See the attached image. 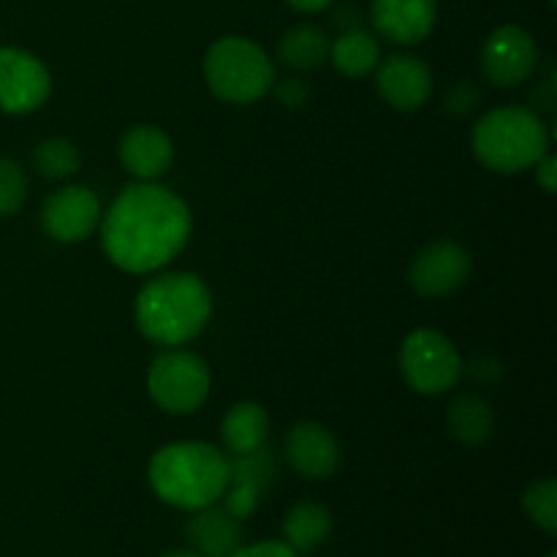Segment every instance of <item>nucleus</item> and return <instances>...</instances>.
<instances>
[{
	"label": "nucleus",
	"mask_w": 557,
	"mask_h": 557,
	"mask_svg": "<svg viewBox=\"0 0 557 557\" xmlns=\"http://www.w3.org/2000/svg\"><path fill=\"white\" fill-rule=\"evenodd\" d=\"M190 226V210L177 194L136 183L123 188L103 218V250L120 270L156 272L188 245Z\"/></svg>",
	"instance_id": "f257e3e1"
},
{
	"label": "nucleus",
	"mask_w": 557,
	"mask_h": 557,
	"mask_svg": "<svg viewBox=\"0 0 557 557\" xmlns=\"http://www.w3.org/2000/svg\"><path fill=\"white\" fill-rule=\"evenodd\" d=\"M147 479L163 504L183 511L205 509L226 493L228 457L205 441H180L152 455Z\"/></svg>",
	"instance_id": "f03ea898"
},
{
	"label": "nucleus",
	"mask_w": 557,
	"mask_h": 557,
	"mask_svg": "<svg viewBox=\"0 0 557 557\" xmlns=\"http://www.w3.org/2000/svg\"><path fill=\"white\" fill-rule=\"evenodd\" d=\"M212 313L210 288L194 272H166L145 283L136 297V326L161 346L188 343L205 330Z\"/></svg>",
	"instance_id": "7ed1b4c3"
},
{
	"label": "nucleus",
	"mask_w": 557,
	"mask_h": 557,
	"mask_svg": "<svg viewBox=\"0 0 557 557\" xmlns=\"http://www.w3.org/2000/svg\"><path fill=\"white\" fill-rule=\"evenodd\" d=\"M547 150V125L525 107L493 109L473 128V152L498 174L525 172Z\"/></svg>",
	"instance_id": "20e7f679"
},
{
	"label": "nucleus",
	"mask_w": 557,
	"mask_h": 557,
	"mask_svg": "<svg viewBox=\"0 0 557 557\" xmlns=\"http://www.w3.org/2000/svg\"><path fill=\"white\" fill-rule=\"evenodd\" d=\"M205 79L221 101L253 103L275 85V65L256 41L226 36L207 49Z\"/></svg>",
	"instance_id": "39448f33"
},
{
	"label": "nucleus",
	"mask_w": 557,
	"mask_h": 557,
	"mask_svg": "<svg viewBox=\"0 0 557 557\" xmlns=\"http://www.w3.org/2000/svg\"><path fill=\"white\" fill-rule=\"evenodd\" d=\"M400 373L419 395H444L466 373L455 343L438 330H417L400 346Z\"/></svg>",
	"instance_id": "423d86ee"
},
{
	"label": "nucleus",
	"mask_w": 557,
	"mask_h": 557,
	"mask_svg": "<svg viewBox=\"0 0 557 557\" xmlns=\"http://www.w3.org/2000/svg\"><path fill=\"white\" fill-rule=\"evenodd\" d=\"M147 389L156 406L166 413H194L210 395V368L194 351H163L150 364Z\"/></svg>",
	"instance_id": "0eeeda50"
},
{
	"label": "nucleus",
	"mask_w": 557,
	"mask_h": 557,
	"mask_svg": "<svg viewBox=\"0 0 557 557\" xmlns=\"http://www.w3.org/2000/svg\"><path fill=\"white\" fill-rule=\"evenodd\" d=\"M471 253L460 243L435 239L413 256L408 283L419 297H449L471 277Z\"/></svg>",
	"instance_id": "6e6552de"
},
{
	"label": "nucleus",
	"mask_w": 557,
	"mask_h": 557,
	"mask_svg": "<svg viewBox=\"0 0 557 557\" xmlns=\"http://www.w3.org/2000/svg\"><path fill=\"white\" fill-rule=\"evenodd\" d=\"M52 90L49 71L36 54L20 47H0V112H36Z\"/></svg>",
	"instance_id": "1a4fd4ad"
},
{
	"label": "nucleus",
	"mask_w": 557,
	"mask_h": 557,
	"mask_svg": "<svg viewBox=\"0 0 557 557\" xmlns=\"http://www.w3.org/2000/svg\"><path fill=\"white\" fill-rule=\"evenodd\" d=\"M539 60L536 41L520 25H500L482 47V71L493 85L515 87L533 74Z\"/></svg>",
	"instance_id": "9d476101"
},
{
	"label": "nucleus",
	"mask_w": 557,
	"mask_h": 557,
	"mask_svg": "<svg viewBox=\"0 0 557 557\" xmlns=\"http://www.w3.org/2000/svg\"><path fill=\"white\" fill-rule=\"evenodd\" d=\"M44 232L58 243H82L101 223V205L92 190L82 185L60 188L41 207Z\"/></svg>",
	"instance_id": "9b49d317"
},
{
	"label": "nucleus",
	"mask_w": 557,
	"mask_h": 557,
	"mask_svg": "<svg viewBox=\"0 0 557 557\" xmlns=\"http://www.w3.org/2000/svg\"><path fill=\"white\" fill-rule=\"evenodd\" d=\"M375 90L392 109L413 112L428 103L433 92V71L417 54H389L375 65Z\"/></svg>",
	"instance_id": "f8f14e48"
},
{
	"label": "nucleus",
	"mask_w": 557,
	"mask_h": 557,
	"mask_svg": "<svg viewBox=\"0 0 557 557\" xmlns=\"http://www.w3.org/2000/svg\"><path fill=\"white\" fill-rule=\"evenodd\" d=\"M370 20H373L375 33L386 41L411 47L433 33L438 3L435 0H373Z\"/></svg>",
	"instance_id": "ddd939ff"
},
{
	"label": "nucleus",
	"mask_w": 557,
	"mask_h": 557,
	"mask_svg": "<svg viewBox=\"0 0 557 557\" xmlns=\"http://www.w3.org/2000/svg\"><path fill=\"white\" fill-rule=\"evenodd\" d=\"M286 460L299 476L321 482L341 466V446L324 424L299 422L286 435Z\"/></svg>",
	"instance_id": "4468645a"
},
{
	"label": "nucleus",
	"mask_w": 557,
	"mask_h": 557,
	"mask_svg": "<svg viewBox=\"0 0 557 557\" xmlns=\"http://www.w3.org/2000/svg\"><path fill=\"white\" fill-rule=\"evenodd\" d=\"M117 156L128 174H134L141 183H152V180L163 177L172 169L174 161V145L158 125H131L123 134L117 147Z\"/></svg>",
	"instance_id": "2eb2a0df"
},
{
	"label": "nucleus",
	"mask_w": 557,
	"mask_h": 557,
	"mask_svg": "<svg viewBox=\"0 0 557 557\" xmlns=\"http://www.w3.org/2000/svg\"><path fill=\"white\" fill-rule=\"evenodd\" d=\"M185 539L190 549L205 557H232L243 547V525L232 511L212 504L196 509L185 522Z\"/></svg>",
	"instance_id": "dca6fc26"
},
{
	"label": "nucleus",
	"mask_w": 557,
	"mask_h": 557,
	"mask_svg": "<svg viewBox=\"0 0 557 557\" xmlns=\"http://www.w3.org/2000/svg\"><path fill=\"white\" fill-rule=\"evenodd\" d=\"M330 60L337 74L348 76V79H362V76L373 74L379 65L381 44L373 33L362 30V27L341 30V36L330 44Z\"/></svg>",
	"instance_id": "f3484780"
},
{
	"label": "nucleus",
	"mask_w": 557,
	"mask_h": 557,
	"mask_svg": "<svg viewBox=\"0 0 557 557\" xmlns=\"http://www.w3.org/2000/svg\"><path fill=\"white\" fill-rule=\"evenodd\" d=\"M270 417L259 403H237L226 411L221 422V438L232 455H245L267 444Z\"/></svg>",
	"instance_id": "a211bd4d"
},
{
	"label": "nucleus",
	"mask_w": 557,
	"mask_h": 557,
	"mask_svg": "<svg viewBox=\"0 0 557 557\" xmlns=\"http://www.w3.org/2000/svg\"><path fill=\"white\" fill-rule=\"evenodd\" d=\"M332 533V515L319 500H302L292 506L283 520V539L294 553H313Z\"/></svg>",
	"instance_id": "6ab92c4d"
},
{
	"label": "nucleus",
	"mask_w": 557,
	"mask_h": 557,
	"mask_svg": "<svg viewBox=\"0 0 557 557\" xmlns=\"http://www.w3.org/2000/svg\"><path fill=\"white\" fill-rule=\"evenodd\" d=\"M446 428H449L451 438H457L466 446H479L493 435L495 428V413L484 397L471 395H457L449 403V411H446Z\"/></svg>",
	"instance_id": "aec40b11"
},
{
	"label": "nucleus",
	"mask_w": 557,
	"mask_h": 557,
	"mask_svg": "<svg viewBox=\"0 0 557 557\" xmlns=\"http://www.w3.org/2000/svg\"><path fill=\"white\" fill-rule=\"evenodd\" d=\"M330 36L315 25H297L283 33L277 58L292 71H313L330 60Z\"/></svg>",
	"instance_id": "412c9836"
},
{
	"label": "nucleus",
	"mask_w": 557,
	"mask_h": 557,
	"mask_svg": "<svg viewBox=\"0 0 557 557\" xmlns=\"http://www.w3.org/2000/svg\"><path fill=\"white\" fill-rule=\"evenodd\" d=\"M277 479V460L267 446H259L245 455H232L228 460V484H239V487H250L259 495L275 484Z\"/></svg>",
	"instance_id": "4be33fe9"
},
{
	"label": "nucleus",
	"mask_w": 557,
	"mask_h": 557,
	"mask_svg": "<svg viewBox=\"0 0 557 557\" xmlns=\"http://www.w3.org/2000/svg\"><path fill=\"white\" fill-rule=\"evenodd\" d=\"M79 163L82 156L74 147V141L60 139V136L41 141V145L36 147V152H33V166H36V172L47 180L71 177V174L79 169Z\"/></svg>",
	"instance_id": "5701e85b"
},
{
	"label": "nucleus",
	"mask_w": 557,
	"mask_h": 557,
	"mask_svg": "<svg viewBox=\"0 0 557 557\" xmlns=\"http://www.w3.org/2000/svg\"><path fill=\"white\" fill-rule=\"evenodd\" d=\"M522 509H525L528 520L544 533L555 536L557 533V482L555 479H542V482L531 484L522 495Z\"/></svg>",
	"instance_id": "b1692460"
},
{
	"label": "nucleus",
	"mask_w": 557,
	"mask_h": 557,
	"mask_svg": "<svg viewBox=\"0 0 557 557\" xmlns=\"http://www.w3.org/2000/svg\"><path fill=\"white\" fill-rule=\"evenodd\" d=\"M27 199V177L22 166L11 158H0V218L22 210Z\"/></svg>",
	"instance_id": "393cba45"
},
{
	"label": "nucleus",
	"mask_w": 557,
	"mask_h": 557,
	"mask_svg": "<svg viewBox=\"0 0 557 557\" xmlns=\"http://www.w3.org/2000/svg\"><path fill=\"white\" fill-rule=\"evenodd\" d=\"M479 101H482V92H479V87L473 85L471 79H462V82H457L449 92H446L444 109L449 114H457V117H460V114H468L471 109H476Z\"/></svg>",
	"instance_id": "a878e982"
},
{
	"label": "nucleus",
	"mask_w": 557,
	"mask_h": 557,
	"mask_svg": "<svg viewBox=\"0 0 557 557\" xmlns=\"http://www.w3.org/2000/svg\"><path fill=\"white\" fill-rule=\"evenodd\" d=\"M223 495H226V509L232 511L239 522L248 520V517L259 509L261 498H264V495H259L256 490L239 487V484H228Z\"/></svg>",
	"instance_id": "bb28decb"
},
{
	"label": "nucleus",
	"mask_w": 557,
	"mask_h": 557,
	"mask_svg": "<svg viewBox=\"0 0 557 557\" xmlns=\"http://www.w3.org/2000/svg\"><path fill=\"white\" fill-rule=\"evenodd\" d=\"M468 373H471V379L479 381V384L493 386L495 381L504 375V368H500V362L493 354H476V357L471 359V364H468Z\"/></svg>",
	"instance_id": "cd10ccee"
},
{
	"label": "nucleus",
	"mask_w": 557,
	"mask_h": 557,
	"mask_svg": "<svg viewBox=\"0 0 557 557\" xmlns=\"http://www.w3.org/2000/svg\"><path fill=\"white\" fill-rule=\"evenodd\" d=\"M272 87H275L277 101H281L286 109H299V107H305V103H308V85H305V82L283 79V82H277V85H272Z\"/></svg>",
	"instance_id": "c85d7f7f"
},
{
	"label": "nucleus",
	"mask_w": 557,
	"mask_h": 557,
	"mask_svg": "<svg viewBox=\"0 0 557 557\" xmlns=\"http://www.w3.org/2000/svg\"><path fill=\"white\" fill-rule=\"evenodd\" d=\"M232 557H299L286 542H256L239 547Z\"/></svg>",
	"instance_id": "c756f323"
},
{
	"label": "nucleus",
	"mask_w": 557,
	"mask_h": 557,
	"mask_svg": "<svg viewBox=\"0 0 557 557\" xmlns=\"http://www.w3.org/2000/svg\"><path fill=\"white\" fill-rule=\"evenodd\" d=\"M533 166H536V183L542 185L544 194H555V188H557V158L547 150L542 158H539L536 163H533Z\"/></svg>",
	"instance_id": "7c9ffc66"
},
{
	"label": "nucleus",
	"mask_w": 557,
	"mask_h": 557,
	"mask_svg": "<svg viewBox=\"0 0 557 557\" xmlns=\"http://www.w3.org/2000/svg\"><path fill=\"white\" fill-rule=\"evenodd\" d=\"M332 0H288V5H292V9L305 11V14H315V11L326 9Z\"/></svg>",
	"instance_id": "2f4dec72"
},
{
	"label": "nucleus",
	"mask_w": 557,
	"mask_h": 557,
	"mask_svg": "<svg viewBox=\"0 0 557 557\" xmlns=\"http://www.w3.org/2000/svg\"><path fill=\"white\" fill-rule=\"evenodd\" d=\"M161 557H205V555H199L196 549H172V553H166Z\"/></svg>",
	"instance_id": "473e14b6"
},
{
	"label": "nucleus",
	"mask_w": 557,
	"mask_h": 557,
	"mask_svg": "<svg viewBox=\"0 0 557 557\" xmlns=\"http://www.w3.org/2000/svg\"><path fill=\"white\" fill-rule=\"evenodd\" d=\"M547 557H557V553L553 549V553H547Z\"/></svg>",
	"instance_id": "72a5a7b5"
},
{
	"label": "nucleus",
	"mask_w": 557,
	"mask_h": 557,
	"mask_svg": "<svg viewBox=\"0 0 557 557\" xmlns=\"http://www.w3.org/2000/svg\"><path fill=\"white\" fill-rule=\"evenodd\" d=\"M549 3H553V5H555V0H549Z\"/></svg>",
	"instance_id": "f704fd0d"
}]
</instances>
